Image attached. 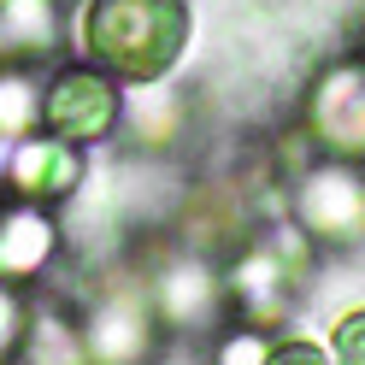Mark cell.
Returning <instances> with one entry per match:
<instances>
[{"label":"cell","instance_id":"obj_1","mask_svg":"<svg viewBox=\"0 0 365 365\" xmlns=\"http://www.w3.org/2000/svg\"><path fill=\"white\" fill-rule=\"evenodd\" d=\"M195 30L189 0H83L77 41L88 65L118 83H159L182 59Z\"/></svg>","mask_w":365,"mask_h":365},{"label":"cell","instance_id":"obj_2","mask_svg":"<svg viewBox=\"0 0 365 365\" xmlns=\"http://www.w3.org/2000/svg\"><path fill=\"white\" fill-rule=\"evenodd\" d=\"M294 224L312 247H359L365 242V171L359 159H318L294 182Z\"/></svg>","mask_w":365,"mask_h":365},{"label":"cell","instance_id":"obj_3","mask_svg":"<svg viewBox=\"0 0 365 365\" xmlns=\"http://www.w3.org/2000/svg\"><path fill=\"white\" fill-rule=\"evenodd\" d=\"M124 118V88L101 65H65V71L41 88V130L65 135L71 148L106 142Z\"/></svg>","mask_w":365,"mask_h":365},{"label":"cell","instance_id":"obj_4","mask_svg":"<svg viewBox=\"0 0 365 365\" xmlns=\"http://www.w3.org/2000/svg\"><path fill=\"white\" fill-rule=\"evenodd\" d=\"M153 341H159V312H153V294L142 289L101 294L77 330L83 365H142L153 354Z\"/></svg>","mask_w":365,"mask_h":365},{"label":"cell","instance_id":"obj_5","mask_svg":"<svg viewBox=\"0 0 365 365\" xmlns=\"http://www.w3.org/2000/svg\"><path fill=\"white\" fill-rule=\"evenodd\" d=\"M307 124L330 159H365V65H336L318 77Z\"/></svg>","mask_w":365,"mask_h":365},{"label":"cell","instance_id":"obj_6","mask_svg":"<svg viewBox=\"0 0 365 365\" xmlns=\"http://www.w3.org/2000/svg\"><path fill=\"white\" fill-rule=\"evenodd\" d=\"M6 182L18 200H36V207H53V200H71L83 189V148H71L65 135H24L6 153Z\"/></svg>","mask_w":365,"mask_h":365},{"label":"cell","instance_id":"obj_7","mask_svg":"<svg viewBox=\"0 0 365 365\" xmlns=\"http://www.w3.org/2000/svg\"><path fill=\"white\" fill-rule=\"evenodd\" d=\"M59 254V218L36 200H12L0 207V283H30L48 271V259Z\"/></svg>","mask_w":365,"mask_h":365},{"label":"cell","instance_id":"obj_8","mask_svg":"<svg viewBox=\"0 0 365 365\" xmlns=\"http://www.w3.org/2000/svg\"><path fill=\"white\" fill-rule=\"evenodd\" d=\"M224 294L230 289H224V277L207 259H171L159 271V283H153V312H159V324H171V330H200V324L218 318Z\"/></svg>","mask_w":365,"mask_h":365},{"label":"cell","instance_id":"obj_9","mask_svg":"<svg viewBox=\"0 0 365 365\" xmlns=\"http://www.w3.org/2000/svg\"><path fill=\"white\" fill-rule=\"evenodd\" d=\"M130 130V142L135 148H165L171 135L182 130V101L165 88V77L159 83H130V95H124V118Z\"/></svg>","mask_w":365,"mask_h":365},{"label":"cell","instance_id":"obj_10","mask_svg":"<svg viewBox=\"0 0 365 365\" xmlns=\"http://www.w3.org/2000/svg\"><path fill=\"white\" fill-rule=\"evenodd\" d=\"M53 48V0H0V65Z\"/></svg>","mask_w":365,"mask_h":365},{"label":"cell","instance_id":"obj_11","mask_svg":"<svg viewBox=\"0 0 365 365\" xmlns=\"http://www.w3.org/2000/svg\"><path fill=\"white\" fill-rule=\"evenodd\" d=\"M41 130V83L24 71H0V142H24Z\"/></svg>","mask_w":365,"mask_h":365},{"label":"cell","instance_id":"obj_12","mask_svg":"<svg viewBox=\"0 0 365 365\" xmlns=\"http://www.w3.org/2000/svg\"><path fill=\"white\" fill-rule=\"evenodd\" d=\"M330 359L336 365H365V307L341 312L330 324Z\"/></svg>","mask_w":365,"mask_h":365},{"label":"cell","instance_id":"obj_13","mask_svg":"<svg viewBox=\"0 0 365 365\" xmlns=\"http://www.w3.org/2000/svg\"><path fill=\"white\" fill-rule=\"evenodd\" d=\"M24 336H30V312H24V301H18L12 283H0V365L24 348Z\"/></svg>","mask_w":365,"mask_h":365},{"label":"cell","instance_id":"obj_14","mask_svg":"<svg viewBox=\"0 0 365 365\" xmlns=\"http://www.w3.org/2000/svg\"><path fill=\"white\" fill-rule=\"evenodd\" d=\"M271 359V336L265 330H230L218 341V365H265Z\"/></svg>","mask_w":365,"mask_h":365},{"label":"cell","instance_id":"obj_15","mask_svg":"<svg viewBox=\"0 0 365 365\" xmlns=\"http://www.w3.org/2000/svg\"><path fill=\"white\" fill-rule=\"evenodd\" d=\"M265 365H336V359H330V348H318V341H271Z\"/></svg>","mask_w":365,"mask_h":365},{"label":"cell","instance_id":"obj_16","mask_svg":"<svg viewBox=\"0 0 365 365\" xmlns=\"http://www.w3.org/2000/svg\"><path fill=\"white\" fill-rule=\"evenodd\" d=\"M359 65H365V59H359Z\"/></svg>","mask_w":365,"mask_h":365}]
</instances>
